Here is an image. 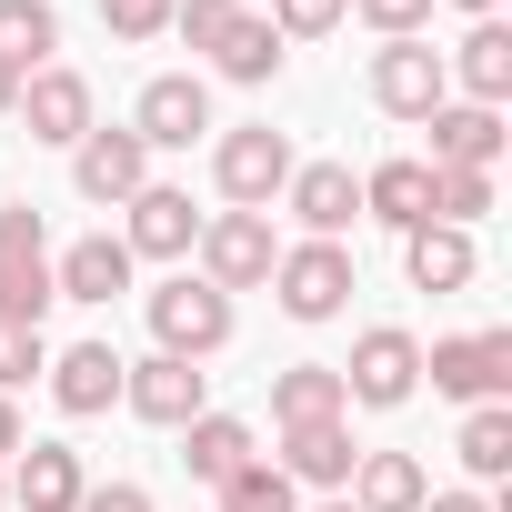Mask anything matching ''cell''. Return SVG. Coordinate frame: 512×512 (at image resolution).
Masks as SVG:
<instances>
[{
    "mask_svg": "<svg viewBox=\"0 0 512 512\" xmlns=\"http://www.w3.org/2000/svg\"><path fill=\"white\" fill-rule=\"evenodd\" d=\"M211 181H221L231 211H272V191L292 181V141H282L272 121H241V131L211 141Z\"/></svg>",
    "mask_w": 512,
    "mask_h": 512,
    "instance_id": "cell-5",
    "label": "cell"
},
{
    "mask_svg": "<svg viewBox=\"0 0 512 512\" xmlns=\"http://www.w3.org/2000/svg\"><path fill=\"white\" fill-rule=\"evenodd\" d=\"M71 181H81V201H101V211H111V201H131V191L151 181L141 131H101V121H91V131L71 141Z\"/></svg>",
    "mask_w": 512,
    "mask_h": 512,
    "instance_id": "cell-11",
    "label": "cell"
},
{
    "mask_svg": "<svg viewBox=\"0 0 512 512\" xmlns=\"http://www.w3.org/2000/svg\"><path fill=\"white\" fill-rule=\"evenodd\" d=\"M322 512H352V492H332V502H322Z\"/></svg>",
    "mask_w": 512,
    "mask_h": 512,
    "instance_id": "cell-42",
    "label": "cell"
},
{
    "mask_svg": "<svg viewBox=\"0 0 512 512\" xmlns=\"http://www.w3.org/2000/svg\"><path fill=\"white\" fill-rule=\"evenodd\" d=\"M422 512H492L482 492H422Z\"/></svg>",
    "mask_w": 512,
    "mask_h": 512,
    "instance_id": "cell-37",
    "label": "cell"
},
{
    "mask_svg": "<svg viewBox=\"0 0 512 512\" xmlns=\"http://www.w3.org/2000/svg\"><path fill=\"white\" fill-rule=\"evenodd\" d=\"M241 11H251V0H181V11H171V31H181L191 51H221V41L241 31Z\"/></svg>",
    "mask_w": 512,
    "mask_h": 512,
    "instance_id": "cell-31",
    "label": "cell"
},
{
    "mask_svg": "<svg viewBox=\"0 0 512 512\" xmlns=\"http://www.w3.org/2000/svg\"><path fill=\"white\" fill-rule=\"evenodd\" d=\"M171 11H181V0H101V31L111 41H161Z\"/></svg>",
    "mask_w": 512,
    "mask_h": 512,
    "instance_id": "cell-32",
    "label": "cell"
},
{
    "mask_svg": "<svg viewBox=\"0 0 512 512\" xmlns=\"http://www.w3.org/2000/svg\"><path fill=\"white\" fill-rule=\"evenodd\" d=\"M31 372H51V342L21 332V322H0V392H21Z\"/></svg>",
    "mask_w": 512,
    "mask_h": 512,
    "instance_id": "cell-34",
    "label": "cell"
},
{
    "mask_svg": "<svg viewBox=\"0 0 512 512\" xmlns=\"http://www.w3.org/2000/svg\"><path fill=\"white\" fill-rule=\"evenodd\" d=\"M221 512H302V482H292L282 462H241V472L221 482Z\"/></svg>",
    "mask_w": 512,
    "mask_h": 512,
    "instance_id": "cell-28",
    "label": "cell"
},
{
    "mask_svg": "<svg viewBox=\"0 0 512 512\" xmlns=\"http://www.w3.org/2000/svg\"><path fill=\"white\" fill-rule=\"evenodd\" d=\"M81 512H151V492H141V482H91Z\"/></svg>",
    "mask_w": 512,
    "mask_h": 512,
    "instance_id": "cell-36",
    "label": "cell"
},
{
    "mask_svg": "<svg viewBox=\"0 0 512 512\" xmlns=\"http://www.w3.org/2000/svg\"><path fill=\"white\" fill-rule=\"evenodd\" d=\"M492 211V171H432V221L442 231H472Z\"/></svg>",
    "mask_w": 512,
    "mask_h": 512,
    "instance_id": "cell-30",
    "label": "cell"
},
{
    "mask_svg": "<svg viewBox=\"0 0 512 512\" xmlns=\"http://www.w3.org/2000/svg\"><path fill=\"white\" fill-rule=\"evenodd\" d=\"M0 512H11V462H0Z\"/></svg>",
    "mask_w": 512,
    "mask_h": 512,
    "instance_id": "cell-41",
    "label": "cell"
},
{
    "mask_svg": "<svg viewBox=\"0 0 512 512\" xmlns=\"http://www.w3.org/2000/svg\"><path fill=\"white\" fill-rule=\"evenodd\" d=\"M342 492H352V512H422V492H432V482H422V462H412V452H362Z\"/></svg>",
    "mask_w": 512,
    "mask_h": 512,
    "instance_id": "cell-24",
    "label": "cell"
},
{
    "mask_svg": "<svg viewBox=\"0 0 512 512\" xmlns=\"http://www.w3.org/2000/svg\"><path fill=\"white\" fill-rule=\"evenodd\" d=\"M352 462H362L352 422H292V432H282V472H292V482H312V492H342V482H352Z\"/></svg>",
    "mask_w": 512,
    "mask_h": 512,
    "instance_id": "cell-20",
    "label": "cell"
},
{
    "mask_svg": "<svg viewBox=\"0 0 512 512\" xmlns=\"http://www.w3.org/2000/svg\"><path fill=\"white\" fill-rule=\"evenodd\" d=\"M51 51H61V11L51 0H0V61L31 81V71H51Z\"/></svg>",
    "mask_w": 512,
    "mask_h": 512,
    "instance_id": "cell-26",
    "label": "cell"
},
{
    "mask_svg": "<svg viewBox=\"0 0 512 512\" xmlns=\"http://www.w3.org/2000/svg\"><path fill=\"white\" fill-rule=\"evenodd\" d=\"M21 442H31V432H21V412H11V392H0V462H11Z\"/></svg>",
    "mask_w": 512,
    "mask_h": 512,
    "instance_id": "cell-38",
    "label": "cell"
},
{
    "mask_svg": "<svg viewBox=\"0 0 512 512\" xmlns=\"http://www.w3.org/2000/svg\"><path fill=\"white\" fill-rule=\"evenodd\" d=\"M211 71H221V81H251V91H262V81L282 71V31H272L262 11H241V31L211 51Z\"/></svg>",
    "mask_w": 512,
    "mask_h": 512,
    "instance_id": "cell-27",
    "label": "cell"
},
{
    "mask_svg": "<svg viewBox=\"0 0 512 512\" xmlns=\"http://www.w3.org/2000/svg\"><path fill=\"white\" fill-rule=\"evenodd\" d=\"M21 121H31V141H61V151H71V141L91 131V81L61 71V61L31 71V81H21Z\"/></svg>",
    "mask_w": 512,
    "mask_h": 512,
    "instance_id": "cell-16",
    "label": "cell"
},
{
    "mask_svg": "<svg viewBox=\"0 0 512 512\" xmlns=\"http://www.w3.org/2000/svg\"><path fill=\"white\" fill-rule=\"evenodd\" d=\"M272 292H282L292 322H342L352 292H362V272H352V251H342V241H292L282 262H272Z\"/></svg>",
    "mask_w": 512,
    "mask_h": 512,
    "instance_id": "cell-2",
    "label": "cell"
},
{
    "mask_svg": "<svg viewBox=\"0 0 512 512\" xmlns=\"http://www.w3.org/2000/svg\"><path fill=\"white\" fill-rule=\"evenodd\" d=\"M0 111H21V71L11 61H0Z\"/></svg>",
    "mask_w": 512,
    "mask_h": 512,
    "instance_id": "cell-39",
    "label": "cell"
},
{
    "mask_svg": "<svg viewBox=\"0 0 512 512\" xmlns=\"http://www.w3.org/2000/svg\"><path fill=\"white\" fill-rule=\"evenodd\" d=\"M352 402H342V372L332 362H292V372H272V422L292 432V422H342Z\"/></svg>",
    "mask_w": 512,
    "mask_h": 512,
    "instance_id": "cell-25",
    "label": "cell"
},
{
    "mask_svg": "<svg viewBox=\"0 0 512 512\" xmlns=\"http://www.w3.org/2000/svg\"><path fill=\"white\" fill-rule=\"evenodd\" d=\"M191 251H201V282H211V292H262V282H272V262H282L272 211H211Z\"/></svg>",
    "mask_w": 512,
    "mask_h": 512,
    "instance_id": "cell-3",
    "label": "cell"
},
{
    "mask_svg": "<svg viewBox=\"0 0 512 512\" xmlns=\"http://www.w3.org/2000/svg\"><path fill=\"white\" fill-rule=\"evenodd\" d=\"M51 402H61L71 422L111 412V402H121V352H111V342H71V352H51Z\"/></svg>",
    "mask_w": 512,
    "mask_h": 512,
    "instance_id": "cell-18",
    "label": "cell"
},
{
    "mask_svg": "<svg viewBox=\"0 0 512 512\" xmlns=\"http://www.w3.org/2000/svg\"><path fill=\"white\" fill-rule=\"evenodd\" d=\"M402 272H412V292H462L482 272V251H472V231L422 221V231H402Z\"/></svg>",
    "mask_w": 512,
    "mask_h": 512,
    "instance_id": "cell-22",
    "label": "cell"
},
{
    "mask_svg": "<svg viewBox=\"0 0 512 512\" xmlns=\"http://www.w3.org/2000/svg\"><path fill=\"white\" fill-rule=\"evenodd\" d=\"M131 131H141V151H191V141L211 131V91H201L191 71H161V81L141 91Z\"/></svg>",
    "mask_w": 512,
    "mask_h": 512,
    "instance_id": "cell-13",
    "label": "cell"
},
{
    "mask_svg": "<svg viewBox=\"0 0 512 512\" xmlns=\"http://www.w3.org/2000/svg\"><path fill=\"white\" fill-rule=\"evenodd\" d=\"M362 211H372L382 231H422V221H432V161H382V171H362Z\"/></svg>",
    "mask_w": 512,
    "mask_h": 512,
    "instance_id": "cell-23",
    "label": "cell"
},
{
    "mask_svg": "<svg viewBox=\"0 0 512 512\" xmlns=\"http://www.w3.org/2000/svg\"><path fill=\"white\" fill-rule=\"evenodd\" d=\"M51 241H41V211L31 201H0V322L41 332L51 322Z\"/></svg>",
    "mask_w": 512,
    "mask_h": 512,
    "instance_id": "cell-1",
    "label": "cell"
},
{
    "mask_svg": "<svg viewBox=\"0 0 512 512\" xmlns=\"http://www.w3.org/2000/svg\"><path fill=\"white\" fill-rule=\"evenodd\" d=\"M51 292H61V302H91V312H111V292H131V251H121V231H91V241H71L61 262H51Z\"/></svg>",
    "mask_w": 512,
    "mask_h": 512,
    "instance_id": "cell-15",
    "label": "cell"
},
{
    "mask_svg": "<svg viewBox=\"0 0 512 512\" xmlns=\"http://www.w3.org/2000/svg\"><path fill=\"white\" fill-rule=\"evenodd\" d=\"M452 11H472V21H502V0H452Z\"/></svg>",
    "mask_w": 512,
    "mask_h": 512,
    "instance_id": "cell-40",
    "label": "cell"
},
{
    "mask_svg": "<svg viewBox=\"0 0 512 512\" xmlns=\"http://www.w3.org/2000/svg\"><path fill=\"white\" fill-rule=\"evenodd\" d=\"M282 201H292V221H302L312 241H342V231L362 221V181H352V161H292Z\"/></svg>",
    "mask_w": 512,
    "mask_h": 512,
    "instance_id": "cell-12",
    "label": "cell"
},
{
    "mask_svg": "<svg viewBox=\"0 0 512 512\" xmlns=\"http://www.w3.org/2000/svg\"><path fill=\"white\" fill-rule=\"evenodd\" d=\"M422 372H432V392H452V402H502V392H512V332H452V342L422 352Z\"/></svg>",
    "mask_w": 512,
    "mask_h": 512,
    "instance_id": "cell-7",
    "label": "cell"
},
{
    "mask_svg": "<svg viewBox=\"0 0 512 512\" xmlns=\"http://www.w3.org/2000/svg\"><path fill=\"white\" fill-rule=\"evenodd\" d=\"M121 211H131V231H121L131 262H181V251L201 241V211H191V191H171V181H141Z\"/></svg>",
    "mask_w": 512,
    "mask_h": 512,
    "instance_id": "cell-10",
    "label": "cell"
},
{
    "mask_svg": "<svg viewBox=\"0 0 512 512\" xmlns=\"http://www.w3.org/2000/svg\"><path fill=\"white\" fill-rule=\"evenodd\" d=\"M462 462H472L482 482L512 472V402H472V422H462Z\"/></svg>",
    "mask_w": 512,
    "mask_h": 512,
    "instance_id": "cell-29",
    "label": "cell"
},
{
    "mask_svg": "<svg viewBox=\"0 0 512 512\" xmlns=\"http://www.w3.org/2000/svg\"><path fill=\"white\" fill-rule=\"evenodd\" d=\"M442 81H462V101L502 111V101H512V31H502V21H472V31H462V51L442 61Z\"/></svg>",
    "mask_w": 512,
    "mask_h": 512,
    "instance_id": "cell-19",
    "label": "cell"
},
{
    "mask_svg": "<svg viewBox=\"0 0 512 512\" xmlns=\"http://www.w3.org/2000/svg\"><path fill=\"white\" fill-rule=\"evenodd\" d=\"M181 462H191V482H231L241 462H262V442H251V422L241 412H201V422H181Z\"/></svg>",
    "mask_w": 512,
    "mask_h": 512,
    "instance_id": "cell-21",
    "label": "cell"
},
{
    "mask_svg": "<svg viewBox=\"0 0 512 512\" xmlns=\"http://www.w3.org/2000/svg\"><path fill=\"white\" fill-rule=\"evenodd\" d=\"M352 11H362L382 41H422V31H432V0H352Z\"/></svg>",
    "mask_w": 512,
    "mask_h": 512,
    "instance_id": "cell-35",
    "label": "cell"
},
{
    "mask_svg": "<svg viewBox=\"0 0 512 512\" xmlns=\"http://www.w3.org/2000/svg\"><path fill=\"white\" fill-rule=\"evenodd\" d=\"M422 392V342L402 332V322H372L362 342H352V362H342V402H362V412H402Z\"/></svg>",
    "mask_w": 512,
    "mask_h": 512,
    "instance_id": "cell-4",
    "label": "cell"
},
{
    "mask_svg": "<svg viewBox=\"0 0 512 512\" xmlns=\"http://www.w3.org/2000/svg\"><path fill=\"white\" fill-rule=\"evenodd\" d=\"M372 101H382L392 121H432V111L452 101L442 51H432V41H382V51H372Z\"/></svg>",
    "mask_w": 512,
    "mask_h": 512,
    "instance_id": "cell-9",
    "label": "cell"
},
{
    "mask_svg": "<svg viewBox=\"0 0 512 512\" xmlns=\"http://www.w3.org/2000/svg\"><path fill=\"white\" fill-rule=\"evenodd\" d=\"M342 11L352 0H272V31L282 41H322V31H342Z\"/></svg>",
    "mask_w": 512,
    "mask_h": 512,
    "instance_id": "cell-33",
    "label": "cell"
},
{
    "mask_svg": "<svg viewBox=\"0 0 512 512\" xmlns=\"http://www.w3.org/2000/svg\"><path fill=\"white\" fill-rule=\"evenodd\" d=\"M151 302V332H161V352L171 362H211L221 342H231V292H211V282H161V292H141Z\"/></svg>",
    "mask_w": 512,
    "mask_h": 512,
    "instance_id": "cell-6",
    "label": "cell"
},
{
    "mask_svg": "<svg viewBox=\"0 0 512 512\" xmlns=\"http://www.w3.org/2000/svg\"><path fill=\"white\" fill-rule=\"evenodd\" d=\"M121 402H131L141 422L181 432V422H201V412H211V372H201V362H171V352H151V362H121Z\"/></svg>",
    "mask_w": 512,
    "mask_h": 512,
    "instance_id": "cell-8",
    "label": "cell"
},
{
    "mask_svg": "<svg viewBox=\"0 0 512 512\" xmlns=\"http://www.w3.org/2000/svg\"><path fill=\"white\" fill-rule=\"evenodd\" d=\"M422 131H432V171H492L502 161V111H482V101H442Z\"/></svg>",
    "mask_w": 512,
    "mask_h": 512,
    "instance_id": "cell-17",
    "label": "cell"
},
{
    "mask_svg": "<svg viewBox=\"0 0 512 512\" xmlns=\"http://www.w3.org/2000/svg\"><path fill=\"white\" fill-rule=\"evenodd\" d=\"M81 492H91V472H81L71 442H21L11 452V512H81Z\"/></svg>",
    "mask_w": 512,
    "mask_h": 512,
    "instance_id": "cell-14",
    "label": "cell"
}]
</instances>
